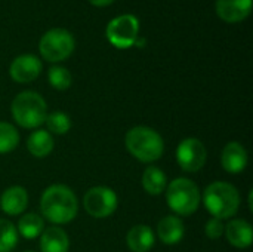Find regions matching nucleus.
<instances>
[{
	"mask_svg": "<svg viewBox=\"0 0 253 252\" xmlns=\"http://www.w3.org/2000/svg\"><path fill=\"white\" fill-rule=\"evenodd\" d=\"M40 212L44 220L53 226L71 223L79 212L76 193L64 184H52L42 193Z\"/></svg>",
	"mask_w": 253,
	"mask_h": 252,
	"instance_id": "1",
	"label": "nucleus"
},
{
	"mask_svg": "<svg viewBox=\"0 0 253 252\" xmlns=\"http://www.w3.org/2000/svg\"><path fill=\"white\" fill-rule=\"evenodd\" d=\"M202 201L209 214L222 221L233 218L240 209V193L227 181L211 183L205 189Z\"/></svg>",
	"mask_w": 253,
	"mask_h": 252,
	"instance_id": "2",
	"label": "nucleus"
},
{
	"mask_svg": "<svg viewBox=\"0 0 253 252\" xmlns=\"http://www.w3.org/2000/svg\"><path fill=\"white\" fill-rule=\"evenodd\" d=\"M127 151L142 163H153L165 153V141L162 135L148 126H133L125 135Z\"/></svg>",
	"mask_w": 253,
	"mask_h": 252,
	"instance_id": "3",
	"label": "nucleus"
},
{
	"mask_svg": "<svg viewBox=\"0 0 253 252\" xmlns=\"http://www.w3.org/2000/svg\"><path fill=\"white\" fill-rule=\"evenodd\" d=\"M10 113L16 125L24 129H39L47 116V104L44 98L34 91L19 92L12 104Z\"/></svg>",
	"mask_w": 253,
	"mask_h": 252,
	"instance_id": "4",
	"label": "nucleus"
},
{
	"mask_svg": "<svg viewBox=\"0 0 253 252\" xmlns=\"http://www.w3.org/2000/svg\"><path fill=\"white\" fill-rule=\"evenodd\" d=\"M165 193L168 206L176 215L190 217L199 209L202 203V192L199 186L185 177H178L168 183Z\"/></svg>",
	"mask_w": 253,
	"mask_h": 252,
	"instance_id": "5",
	"label": "nucleus"
},
{
	"mask_svg": "<svg viewBox=\"0 0 253 252\" xmlns=\"http://www.w3.org/2000/svg\"><path fill=\"white\" fill-rule=\"evenodd\" d=\"M74 49H76L74 36L68 30L61 27L47 30L39 42L40 55L46 61L55 64L70 58Z\"/></svg>",
	"mask_w": 253,
	"mask_h": 252,
	"instance_id": "6",
	"label": "nucleus"
},
{
	"mask_svg": "<svg viewBox=\"0 0 253 252\" xmlns=\"http://www.w3.org/2000/svg\"><path fill=\"white\" fill-rule=\"evenodd\" d=\"M105 36L114 48L129 49L139 37V21L132 13L119 15L108 22Z\"/></svg>",
	"mask_w": 253,
	"mask_h": 252,
	"instance_id": "7",
	"label": "nucleus"
},
{
	"mask_svg": "<svg viewBox=\"0 0 253 252\" xmlns=\"http://www.w3.org/2000/svg\"><path fill=\"white\" fill-rule=\"evenodd\" d=\"M82 203L84 211L92 218L104 220L116 212L119 206V198L113 189L105 186H95L84 193Z\"/></svg>",
	"mask_w": 253,
	"mask_h": 252,
	"instance_id": "8",
	"label": "nucleus"
},
{
	"mask_svg": "<svg viewBox=\"0 0 253 252\" xmlns=\"http://www.w3.org/2000/svg\"><path fill=\"white\" fill-rule=\"evenodd\" d=\"M176 162L185 172H199L208 162V149L199 138H185L176 147Z\"/></svg>",
	"mask_w": 253,
	"mask_h": 252,
	"instance_id": "9",
	"label": "nucleus"
},
{
	"mask_svg": "<svg viewBox=\"0 0 253 252\" xmlns=\"http://www.w3.org/2000/svg\"><path fill=\"white\" fill-rule=\"evenodd\" d=\"M42 68L43 65L39 56L33 53H22L10 62L9 74L16 83H30L40 76Z\"/></svg>",
	"mask_w": 253,
	"mask_h": 252,
	"instance_id": "10",
	"label": "nucleus"
},
{
	"mask_svg": "<svg viewBox=\"0 0 253 252\" xmlns=\"http://www.w3.org/2000/svg\"><path fill=\"white\" fill-rule=\"evenodd\" d=\"M249 162L246 147L239 141H230L225 144L221 153V165L228 174H240L246 169Z\"/></svg>",
	"mask_w": 253,
	"mask_h": 252,
	"instance_id": "11",
	"label": "nucleus"
},
{
	"mask_svg": "<svg viewBox=\"0 0 253 252\" xmlns=\"http://www.w3.org/2000/svg\"><path fill=\"white\" fill-rule=\"evenodd\" d=\"M215 10L224 22H242L252 12V0H216Z\"/></svg>",
	"mask_w": 253,
	"mask_h": 252,
	"instance_id": "12",
	"label": "nucleus"
},
{
	"mask_svg": "<svg viewBox=\"0 0 253 252\" xmlns=\"http://www.w3.org/2000/svg\"><path fill=\"white\" fill-rule=\"evenodd\" d=\"M224 236L234 248L246 250L253 242L252 224L243 218H233L225 224Z\"/></svg>",
	"mask_w": 253,
	"mask_h": 252,
	"instance_id": "13",
	"label": "nucleus"
},
{
	"mask_svg": "<svg viewBox=\"0 0 253 252\" xmlns=\"http://www.w3.org/2000/svg\"><path fill=\"white\" fill-rule=\"evenodd\" d=\"M28 206V192L22 186L7 187L0 196V209L10 217L22 215Z\"/></svg>",
	"mask_w": 253,
	"mask_h": 252,
	"instance_id": "14",
	"label": "nucleus"
},
{
	"mask_svg": "<svg viewBox=\"0 0 253 252\" xmlns=\"http://www.w3.org/2000/svg\"><path fill=\"white\" fill-rule=\"evenodd\" d=\"M185 235V226L178 215H166L157 223V236L165 245H176Z\"/></svg>",
	"mask_w": 253,
	"mask_h": 252,
	"instance_id": "15",
	"label": "nucleus"
},
{
	"mask_svg": "<svg viewBox=\"0 0 253 252\" xmlns=\"http://www.w3.org/2000/svg\"><path fill=\"white\" fill-rule=\"evenodd\" d=\"M70 238L67 232L58 226H50L40 235V251L42 252H68Z\"/></svg>",
	"mask_w": 253,
	"mask_h": 252,
	"instance_id": "16",
	"label": "nucleus"
},
{
	"mask_svg": "<svg viewBox=\"0 0 253 252\" xmlns=\"http://www.w3.org/2000/svg\"><path fill=\"white\" fill-rule=\"evenodd\" d=\"M156 242V235L153 229L147 224L133 226L126 236L127 248L132 252H148Z\"/></svg>",
	"mask_w": 253,
	"mask_h": 252,
	"instance_id": "17",
	"label": "nucleus"
},
{
	"mask_svg": "<svg viewBox=\"0 0 253 252\" xmlns=\"http://www.w3.org/2000/svg\"><path fill=\"white\" fill-rule=\"evenodd\" d=\"M55 147L53 137L46 129H34L27 138V150L31 156L43 159L52 153Z\"/></svg>",
	"mask_w": 253,
	"mask_h": 252,
	"instance_id": "18",
	"label": "nucleus"
},
{
	"mask_svg": "<svg viewBox=\"0 0 253 252\" xmlns=\"http://www.w3.org/2000/svg\"><path fill=\"white\" fill-rule=\"evenodd\" d=\"M44 218L40 214L36 212H27L22 214L18 220L16 232L24 239H37L44 230Z\"/></svg>",
	"mask_w": 253,
	"mask_h": 252,
	"instance_id": "19",
	"label": "nucleus"
},
{
	"mask_svg": "<svg viewBox=\"0 0 253 252\" xmlns=\"http://www.w3.org/2000/svg\"><path fill=\"white\" fill-rule=\"evenodd\" d=\"M141 183H142L144 190L148 195L159 196V195L165 193V190L168 187V177L160 168L151 165V166L145 168V171L142 172Z\"/></svg>",
	"mask_w": 253,
	"mask_h": 252,
	"instance_id": "20",
	"label": "nucleus"
},
{
	"mask_svg": "<svg viewBox=\"0 0 253 252\" xmlns=\"http://www.w3.org/2000/svg\"><path fill=\"white\" fill-rule=\"evenodd\" d=\"M19 235L16 226L4 218H0V252H12L18 245Z\"/></svg>",
	"mask_w": 253,
	"mask_h": 252,
	"instance_id": "21",
	"label": "nucleus"
},
{
	"mask_svg": "<svg viewBox=\"0 0 253 252\" xmlns=\"http://www.w3.org/2000/svg\"><path fill=\"white\" fill-rule=\"evenodd\" d=\"M44 123L50 135H65L71 129V119L64 111H52L46 116Z\"/></svg>",
	"mask_w": 253,
	"mask_h": 252,
	"instance_id": "22",
	"label": "nucleus"
},
{
	"mask_svg": "<svg viewBox=\"0 0 253 252\" xmlns=\"http://www.w3.org/2000/svg\"><path fill=\"white\" fill-rule=\"evenodd\" d=\"M19 144V132L9 122H0V154L13 151Z\"/></svg>",
	"mask_w": 253,
	"mask_h": 252,
	"instance_id": "23",
	"label": "nucleus"
},
{
	"mask_svg": "<svg viewBox=\"0 0 253 252\" xmlns=\"http://www.w3.org/2000/svg\"><path fill=\"white\" fill-rule=\"evenodd\" d=\"M47 82L56 91H67L73 83V74L62 65H52L47 71Z\"/></svg>",
	"mask_w": 253,
	"mask_h": 252,
	"instance_id": "24",
	"label": "nucleus"
},
{
	"mask_svg": "<svg viewBox=\"0 0 253 252\" xmlns=\"http://www.w3.org/2000/svg\"><path fill=\"white\" fill-rule=\"evenodd\" d=\"M224 229H225V224L222 223V220H218L213 217L205 224V233L212 241H216L221 236H224Z\"/></svg>",
	"mask_w": 253,
	"mask_h": 252,
	"instance_id": "25",
	"label": "nucleus"
},
{
	"mask_svg": "<svg viewBox=\"0 0 253 252\" xmlns=\"http://www.w3.org/2000/svg\"><path fill=\"white\" fill-rule=\"evenodd\" d=\"M90 4H93V6H98V7H104V6H108V4H111L114 0H87Z\"/></svg>",
	"mask_w": 253,
	"mask_h": 252,
	"instance_id": "26",
	"label": "nucleus"
},
{
	"mask_svg": "<svg viewBox=\"0 0 253 252\" xmlns=\"http://www.w3.org/2000/svg\"><path fill=\"white\" fill-rule=\"evenodd\" d=\"M145 42H147V40H145V37H138L133 46H138V48H142V46L145 45Z\"/></svg>",
	"mask_w": 253,
	"mask_h": 252,
	"instance_id": "27",
	"label": "nucleus"
},
{
	"mask_svg": "<svg viewBox=\"0 0 253 252\" xmlns=\"http://www.w3.org/2000/svg\"><path fill=\"white\" fill-rule=\"evenodd\" d=\"M252 190H251V193H249V201H248V202H249V209H251V211H253V205H252Z\"/></svg>",
	"mask_w": 253,
	"mask_h": 252,
	"instance_id": "28",
	"label": "nucleus"
},
{
	"mask_svg": "<svg viewBox=\"0 0 253 252\" xmlns=\"http://www.w3.org/2000/svg\"><path fill=\"white\" fill-rule=\"evenodd\" d=\"M25 252H34V251H25Z\"/></svg>",
	"mask_w": 253,
	"mask_h": 252,
	"instance_id": "29",
	"label": "nucleus"
}]
</instances>
